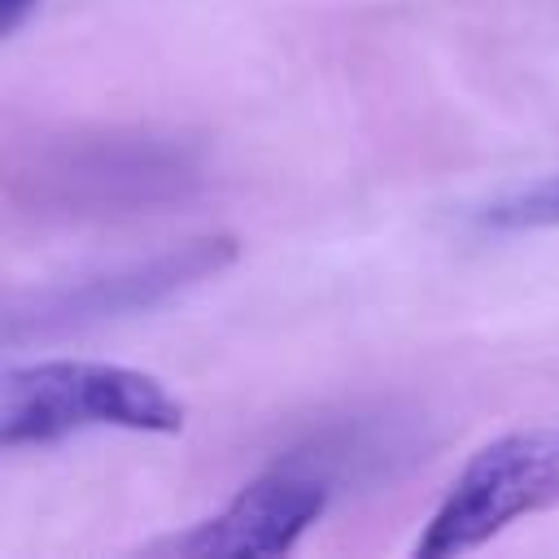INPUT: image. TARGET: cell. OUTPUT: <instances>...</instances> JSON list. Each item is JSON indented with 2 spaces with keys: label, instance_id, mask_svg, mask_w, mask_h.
Instances as JSON below:
<instances>
[{
  "label": "cell",
  "instance_id": "cell-2",
  "mask_svg": "<svg viewBox=\"0 0 559 559\" xmlns=\"http://www.w3.org/2000/svg\"><path fill=\"white\" fill-rule=\"evenodd\" d=\"M183 402L166 380L122 362L44 358L0 376V445H48L87 428L179 432Z\"/></svg>",
  "mask_w": 559,
  "mask_h": 559
},
{
  "label": "cell",
  "instance_id": "cell-7",
  "mask_svg": "<svg viewBox=\"0 0 559 559\" xmlns=\"http://www.w3.org/2000/svg\"><path fill=\"white\" fill-rule=\"evenodd\" d=\"M480 227L493 231H537V227H559V170L542 175L537 183H524L489 205H480Z\"/></svg>",
  "mask_w": 559,
  "mask_h": 559
},
{
  "label": "cell",
  "instance_id": "cell-8",
  "mask_svg": "<svg viewBox=\"0 0 559 559\" xmlns=\"http://www.w3.org/2000/svg\"><path fill=\"white\" fill-rule=\"evenodd\" d=\"M35 9H39V0H0V35H13Z\"/></svg>",
  "mask_w": 559,
  "mask_h": 559
},
{
  "label": "cell",
  "instance_id": "cell-5",
  "mask_svg": "<svg viewBox=\"0 0 559 559\" xmlns=\"http://www.w3.org/2000/svg\"><path fill=\"white\" fill-rule=\"evenodd\" d=\"M332 485L288 459L253 476L223 511L170 537L162 550L179 559H280L328 511Z\"/></svg>",
  "mask_w": 559,
  "mask_h": 559
},
{
  "label": "cell",
  "instance_id": "cell-3",
  "mask_svg": "<svg viewBox=\"0 0 559 559\" xmlns=\"http://www.w3.org/2000/svg\"><path fill=\"white\" fill-rule=\"evenodd\" d=\"M240 258L236 236L214 231L183 240L175 249L148 253L140 262H122L96 275H79L66 284L31 288L22 297H9L4 306V345H26V341H57L74 332H92L100 323L131 319L148 306L170 301L175 293L214 280Z\"/></svg>",
  "mask_w": 559,
  "mask_h": 559
},
{
  "label": "cell",
  "instance_id": "cell-4",
  "mask_svg": "<svg viewBox=\"0 0 559 559\" xmlns=\"http://www.w3.org/2000/svg\"><path fill=\"white\" fill-rule=\"evenodd\" d=\"M559 507V428H511L485 441L463 472L450 480L437 502L424 537L415 542L419 559H450L485 546L524 515Z\"/></svg>",
  "mask_w": 559,
  "mask_h": 559
},
{
  "label": "cell",
  "instance_id": "cell-6",
  "mask_svg": "<svg viewBox=\"0 0 559 559\" xmlns=\"http://www.w3.org/2000/svg\"><path fill=\"white\" fill-rule=\"evenodd\" d=\"M284 459L323 476L332 489H341L345 480L354 485L367 476H389L393 463L415 459V441L397 419L371 415V419H341V424L314 432L310 441L293 445Z\"/></svg>",
  "mask_w": 559,
  "mask_h": 559
},
{
  "label": "cell",
  "instance_id": "cell-1",
  "mask_svg": "<svg viewBox=\"0 0 559 559\" xmlns=\"http://www.w3.org/2000/svg\"><path fill=\"white\" fill-rule=\"evenodd\" d=\"M205 183V148L157 127H74L4 162V201L31 223L144 218L188 205Z\"/></svg>",
  "mask_w": 559,
  "mask_h": 559
}]
</instances>
